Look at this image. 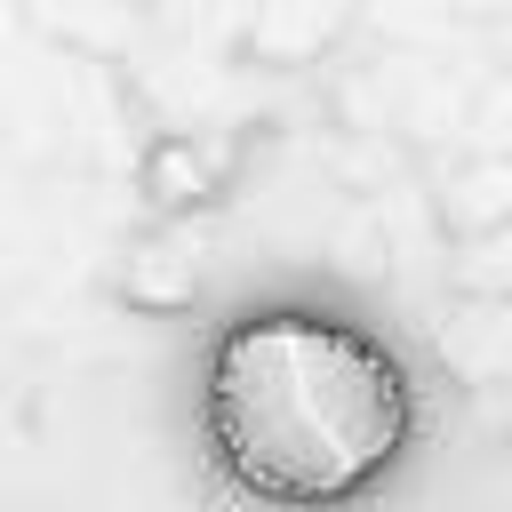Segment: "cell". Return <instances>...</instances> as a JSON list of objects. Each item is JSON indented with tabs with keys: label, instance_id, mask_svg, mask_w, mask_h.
<instances>
[{
	"label": "cell",
	"instance_id": "6da1fadb",
	"mask_svg": "<svg viewBox=\"0 0 512 512\" xmlns=\"http://www.w3.org/2000/svg\"><path fill=\"white\" fill-rule=\"evenodd\" d=\"M416 432L408 368L352 320L272 304L208 352V448L224 480L280 512H328L376 488Z\"/></svg>",
	"mask_w": 512,
	"mask_h": 512
}]
</instances>
